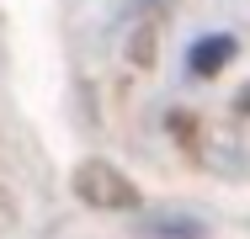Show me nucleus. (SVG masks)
<instances>
[{
	"label": "nucleus",
	"instance_id": "nucleus-1",
	"mask_svg": "<svg viewBox=\"0 0 250 239\" xmlns=\"http://www.w3.org/2000/svg\"><path fill=\"white\" fill-rule=\"evenodd\" d=\"M75 197L91 202V207H101V213H133L139 207V186L117 165H106V159H85L75 170Z\"/></svg>",
	"mask_w": 250,
	"mask_h": 239
},
{
	"label": "nucleus",
	"instance_id": "nucleus-2",
	"mask_svg": "<svg viewBox=\"0 0 250 239\" xmlns=\"http://www.w3.org/2000/svg\"><path fill=\"white\" fill-rule=\"evenodd\" d=\"M229 59H234V38H224V32H218V38H197L187 64H192V75H218Z\"/></svg>",
	"mask_w": 250,
	"mask_h": 239
},
{
	"label": "nucleus",
	"instance_id": "nucleus-3",
	"mask_svg": "<svg viewBox=\"0 0 250 239\" xmlns=\"http://www.w3.org/2000/svg\"><path fill=\"white\" fill-rule=\"evenodd\" d=\"M234 106H240V112H245V117H250V85H245V91H240V96H234Z\"/></svg>",
	"mask_w": 250,
	"mask_h": 239
}]
</instances>
